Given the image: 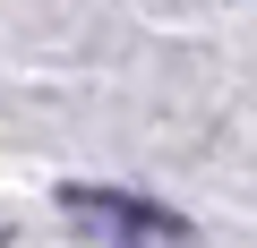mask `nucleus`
I'll return each mask as SVG.
<instances>
[{
    "label": "nucleus",
    "mask_w": 257,
    "mask_h": 248,
    "mask_svg": "<svg viewBox=\"0 0 257 248\" xmlns=\"http://www.w3.org/2000/svg\"><path fill=\"white\" fill-rule=\"evenodd\" d=\"M60 214L86 222L94 239H120V248H180L189 222L146 205V197H128V188H60Z\"/></svg>",
    "instance_id": "f257e3e1"
}]
</instances>
